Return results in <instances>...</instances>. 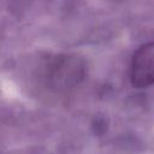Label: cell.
<instances>
[{
    "instance_id": "7a4b0ae2",
    "label": "cell",
    "mask_w": 154,
    "mask_h": 154,
    "mask_svg": "<svg viewBox=\"0 0 154 154\" xmlns=\"http://www.w3.org/2000/svg\"><path fill=\"white\" fill-rule=\"evenodd\" d=\"M129 76L137 88L154 85V41L141 46L132 55Z\"/></svg>"
},
{
    "instance_id": "6da1fadb",
    "label": "cell",
    "mask_w": 154,
    "mask_h": 154,
    "mask_svg": "<svg viewBox=\"0 0 154 154\" xmlns=\"http://www.w3.org/2000/svg\"><path fill=\"white\" fill-rule=\"evenodd\" d=\"M85 76V65L82 58L75 54H59L48 58L42 67L45 85L59 94L76 89Z\"/></svg>"
}]
</instances>
